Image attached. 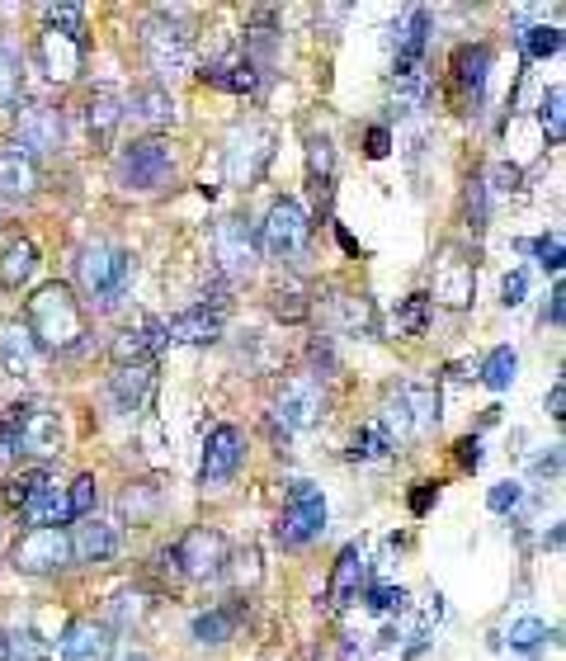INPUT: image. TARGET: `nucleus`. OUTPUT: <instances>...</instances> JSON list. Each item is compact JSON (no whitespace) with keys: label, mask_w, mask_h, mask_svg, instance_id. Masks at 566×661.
I'll list each match as a JSON object with an SVG mask.
<instances>
[{"label":"nucleus","mask_w":566,"mask_h":661,"mask_svg":"<svg viewBox=\"0 0 566 661\" xmlns=\"http://www.w3.org/2000/svg\"><path fill=\"white\" fill-rule=\"evenodd\" d=\"M29 335H33V345H43L52 354H66L81 345L85 317L66 283H43V289L29 298Z\"/></svg>","instance_id":"1"},{"label":"nucleus","mask_w":566,"mask_h":661,"mask_svg":"<svg viewBox=\"0 0 566 661\" xmlns=\"http://www.w3.org/2000/svg\"><path fill=\"white\" fill-rule=\"evenodd\" d=\"M62 450V421L57 411L43 406V402H20L0 416V454L6 458H20V454H33V458H48Z\"/></svg>","instance_id":"2"},{"label":"nucleus","mask_w":566,"mask_h":661,"mask_svg":"<svg viewBox=\"0 0 566 661\" xmlns=\"http://www.w3.org/2000/svg\"><path fill=\"white\" fill-rule=\"evenodd\" d=\"M76 279L99 308H118L133 283V256L114 241H91L76 251Z\"/></svg>","instance_id":"3"},{"label":"nucleus","mask_w":566,"mask_h":661,"mask_svg":"<svg viewBox=\"0 0 566 661\" xmlns=\"http://www.w3.org/2000/svg\"><path fill=\"white\" fill-rule=\"evenodd\" d=\"M378 425H382L387 435L397 431V440H416L424 431H434V425H439V392L424 388V383H401L392 397H387Z\"/></svg>","instance_id":"4"},{"label":"nucleus","mask_w":566,"mask_h":661,"mask_svg":"<svg viewBox=\"0 0 566 661\" xmlns=\"http://www.w3.org/2000/svg\"><path fill=\"white\" fill-rule=\"evenodd\" d=\"M142 48H147V62L156 76H180V71H189L193 62V39H189V29L180 14H151L147 29H142Z\"/></svg>","instance_id":"5"},{"label":"nucleus","mask_w":566,"mask_h":661,"mask_svg":"<svg viewBox=\"0 0 566 661\" xmlns=\"http://www.w3.org/2000/svg\"><path fill=\"white\" fill-rule=\"evenodd\" d=\"M114 171H118L123 189L151 194V189H161L175 175V152H170V142H161V137H142V142H133V147H123Z\"/></svg>","instance_id":"6"},{"label":"nucleus","mask_w":566,"mask_h":661,"mask_svg":"<svg viewBox=\"0 0 566 661\" xmlns=\"http://www.w3.org/2000/svg\"><path fill=\"white\" fill-rule=\"evenodd\" d=\"M222 562H227V539L218 529H193L175 548L161 552V571H175V577H189V581L218 577Z\"/></svg>","instance_id":"7"},{"label":"nucleus","mask_w":566,"mask_h":661,"mask_svg":"<svg viewBox=\"0 0 566 661\" xmlns=\"http://www.w3.org/2000/svg\"><path fill=\"white\" fill-rule=\"evenodd\" d=\"M326 529V496L312 487V482H293L289 487V506H283L279 515V544H289V548H303L312 544L316 534Z\"/></svg>","instance_id":"8"},{"label":"nucleus","mask_w":566,"mask_h":661,"mask_svg":"<svg viewBox=\"0 0 566 661\" xmlns=\"http://www.w3.org/2000/svg\"><path fill=\"white\" fill-rule=\"evenodd\" d=\"M307 237H312V223H307V208L297 199H279L260 227V246L274 260H297L307 251Z\"/></svg>","instance_id":"9"},{"label":"nucleus","mask_w":566,"mask_h":661,"mask_svg":"<svg viewBox=\"0 0 566 661\" xmlns=\"http://www.w3.org/2000/svg\"><path fill=\"white\" fill-rule=\"evenodd\" d=\"M212 241H218V265H222V275H251L255 270V260H260V237H255V227L245 223V218H222L218 231H212Z\"/></svg>","instance_id":"10"},{"label":"nucleus","mask_w":566,"mask_h":661,"mask_svg":"<svg viewBox=\"0 0 566 661\" xmlns=\"http://www.w3.org/2000/svg\"><path fill=\"white\" fill-rule=\"evenodd\" d=\"M10 562L20 571H33V577H43V571H57L71 562V539L62 529H29L20 544H14Z\"/></svg>","instance_id":"11"},{"label":"nucleus","mask_w":566,"mask_h":661,"mask_svg":"<svg viewBox=\"0 0 566 661\" xmlns=\"http://www.w3.org/2000/svg\"><path fill=\"white\" fill-rule=\"evenodd\" d=\"M322 411H326V392L316 379H293L289 388L279 392V402H274V421L283 425V431H307V425L322 421Z\"/></svg>","instance_id":"12"},{"label":"nucleus","mask_w":566,"mask_h":661,"mask_svg":"<svg viewBox=\"0 0 566 661\" xmlns=\"http://www.w3.org/2000/svg\"><path fill=\"white\" fill-rule=\"evenodd\" d=\"M364 586H368V558L359 544H349V548H340V558L331 567V586H326L331 610H349V605L364 596Z\"/></svg>","instance_id":"13"},{"label":"nucleus","mask_w":566,"mask_h":661,"mask_svg":"<svg viewBox=\"0 0 566 661\" xmlns=\"http://www.w3.org/2000/svg\"><path fill=\"white\" fill-rule=\"evenodd\" d=\"M241 454H245V450H241V431H237V425H218V431L208 435L199 482H203V487H222L227 477H237Z\"/></svg>","instance_id":"14"},{"label":"nucleus","mask_w":566,"mask_h":661,"mask_svg":"<svg viewBox=\"0 0 566 661\" xmlns=\"http://www.w3.org/2000/svg\"><path fill=\"white\" fill-rule=\"evenodd\" d=\"M62 147V114L48 110V104H24L20 110V147L14 152H57Z\"/></svg>","instance_id":"15"},{"label":"nucleus","mask_w":566,"mask_h":661,"mask_svg":"<svg viewBox=\"0 0 566 661\" xmlns=\"http://www.w3.org/2000/svg\"><path fill=\"white\" fill-rule=\"evenodd\" d=\"M430 43V10H406V20L397 29V62L392 76H420V58Z\"/></svg>","instance_id":"16"},{"label":"nucleus","mask_w":566,"mask_h":661,"mask_svg":"<svg viewBox=\"0 0 566 661\" xmlns=\"http://www.w3.org/2000/svg\"><path fill=\"white\" fill-rule=\"evenodd\" d=\"M161 327H166V341H175V345H212L222 335V312H212L203 302V308L175 312Z\"/></svg>","instance_id":"17"},{"label":"nucleus","mask_w":566,"mask_h":661,"mask_svg":"<svg viewBox=\"0 0 566 661\" xmlns=\"http://www.w3.org/2000/svg\"><path fill=\"white\" fill-rule=\"evenodd\" d=\"M486 76H491V48L486 43H468V48L453 52V81H458V91H463V100L472 104V110L486 95Z\"/></svg>","instance_id":"18"},{"label":"nucleus","mask_w":566,"mask_h":661,"mask_svg":"<svg viewBox=\"0 0 566 661\" xmlns=\"http://www.w3.org/2000/svg\"><path fill=\"white\" fill-rule=\"evenodd\" d=\"M114 652V633L95 619H76L62 638V661H109Z\"/></svg>","instance_id":"19"},{"label":"nucleus","mask_w":566,"mask_h":661,"mask_svg":"<svg viewBox=\"0 0 566 661\" xmlns=\"http://www.w3.org/2000/svg\"><path fill=\"white\" fill-rule=\"evenodd\" d=\"M166 345V327L156 317H142L137 327H128L114 341V360H118V369L123 364H147V360H156V350Z\"/></svg>","instance_id":"20"},{"label":"nucleus","mask_w":566,"mask_h":661,"mask_svg":"<svg viewBox=\"0 0 566 661\" xmlns=\"http://www.w3.org/2000/svg\"><path fill=\"white\" fill-rule=\"evenodd\" d=\"M151 383H156V360H147V364H123L114 379H109V397H114L118 411H137L142 402H147Z\"/></svg>","instance_id":"21"},{"label":"nucleus","mask_w":566,"mask_h":661,"mask_svg":"<svg viewBox=\"0 0 566 661\" xmlns=\"http://www.w3.org/2000/svg\"><path fill=\"white\" fill-rule=\"evenodd\" d=\"M123 118L142 123V128H170L175 123V100L161 85H147V91H133V100L123 104Z\"/></svg>","instance_id":"22"},{"label":"nucleus","mask_w":566,"mask_h":661,"mask_svg":"<svg viewBox=\"0 0 566 661\" xmlns=\"http://www.w3.org/2000/svg\"><path fill=\"white\" fill-rule=\"evenodd\" d=\"M203 81L218 85V91H232V95H255L260 91V71L251 58H222V62H208L203 66Z\"/></svg>","instance_id":"23"},{"label":"nucleus","mask_w":566,"mask_h":661,"mask_svg":"<svg viewBox=\"0 0 566 661\" xmlns=\"http://www.w3.org/2000/svg\"><path fill=\"white\" fill-rule=\"evenodd\" d=\"M71 552H76L81 562H109L114 552H118V525L114 520H85L76 529V544H71Z\"/></svg>","instance_id":"24"},{"label":"nucleus","mask_w":566,"mask_h":661,"mask_svg":"<svg viewBox=\"0 0 566 661\" xmlns=\"http://www.w3.org/2000/svg\"><path fill=\"white\" fill-rule=\"evenodd\" d=\"M0 364L14 379H33L39 373V345H33L29 327H6V335H0Z\"/></svg>","instance_id":"25"},{"label":"nucleus","mask_w":566,"mask_h":661,"mask_svg":"<svg viewBox=\"0 0 566 661\" xmlns=\"http://www.w3.org/2000/svg\"><path fill=\"white\" fill-rule=\"evenodd\" d=\"M39 189V166L24 152H0V194L6 199H29Z\"/></svg>","instance_id":"26"},{"label":"nucleus","mask_w":566,"mask_h":661,"mask_svg":"<svg viewBox=\"0 0 566 661\" xmlns=\"http://www.w3.org/2000/svg\"><path fill=\"white\" fill-rule=\"evenodd\" d=\"M24 520L33 525V529H62L66 520H71V506H66V492L62 487H39V496L24 506Z\"/></svg>","instance_id":"27"},{"label":"nucleus","mask_w":566,"mask_h":661,"mask_svg":"<svg viewBox=\"0 0 566 661\" xmlns=\"http://www.w3.org/2000/svg\"><path fill=\"white\" fill-rule=\"evenodd\" d=\"M43 58H48V71L52 81H66L81 71V39H66V33H43Z\"/></svg>","instance_id":"28"},{"label":"nucleus","mask_w":566,"mask_h":661,"mask_svg":"<svg viewBox=\"0 0 566 661\" xmlns=\"http://www.w3.org/2000/svg\"><path fill=\"white\" fill-rule=\"evenodd\" d=\"M123 100L118 91H95L91 95V110H85V123H91V133H95V142H109L114 137V128L123 123Z\"/></svg>","instance_id":"29"},{"label":"nucleus","mask_w":566,"mask_h":661,"mask_svg":"<svg viewBox=\"0 0 566 661\" xmlns=\"http://www.w3.org/2000/svg\"><path fill=\"white\" fill-rule=\"evenodd\" d=\"M237 619H241L237 605H227V610H208V614L193 619V638H199L203 648H212V642H227V638L237 633Z\"/></svg>","instance_id":"30"},{"label":"nucleus","mask_w":566,"mask_h":661,"mask_svg":"<svg viewBox=\"0 0 566 661\" xmlns=\"http://www.w3.org/2000/svg\"><path fill=\"white\" fill-rule=\"evenodd\" d=\"M33 270H39V251H33V241H14L10 251H6V260H0V279H6L10 289L29 283Z\"/></svg>","instance_id":"31"},{"label":"nucleus","mask_w":566,"mask_h":661,"mask_svg":"<svg viewBox=\"0 0 566 661\" xmlns=\"http://www.w3.org/2000/svg\"><path fill=\"white\" fill-rule=\"evenodd\" d=\"M392 450H397V444H392V435H387L378 421L364 425V431H354V440H349V458H359V463H378Z\"/></svg>","instance_id":"32"},{"label":"nucleus","mask_w":566,"mask_h":661,"mask_svg":"<svg viewBox=\"0 0 566 661\" xmlns=\"http://www.w3.org/2000/svg\"><path fill=\"white\" fill-rule=\"evenodd\" d=\"M24 91V58L10 43H0V110H10Z\"/></svg>","instance_id":"33"},{"label":"nucleus","mask_w":566,"mask_h":661,"mask_svg":"<svg viewBox=\"0 0 566 661\" xmlns=\"http://www.w3.org/2000/svg\"><path fill=\"white\" fill-rule=\"evenodd\" d=\"M515 373H520V354L510 350V345H501V350H491V354H486L482 383H486L491 392H505L510 383H515Z\"/></svg>","instance_id":"34"},{"label":"nucleus","mask_w":566,"mask_h":661,"mask_svg":"<svg viewBox=\"0 0 566 661\" xmlns=\"http://www.w3.org/2000/svg\"><path fill=\"white\" fill-rule=\"evenodd\" d=\"M39 487H48V473H43V468L14 473V477L6 482V506H10V510H24L33 496H39Z\"/></svg>","instance_id":"35"},{"label":"nucleus","mask_w":566,"mask_h":661,"mask_svg":"<svg viewBox=\"0 0 566 661\" xmlns=\"http://www.w3.org/2000/svg\"><path fill=\"white\" fill-rule=\"evenodd\" d=\"M520 43H524V52H528L534 62L557 58V52H562V29H557V24H534V29L520 33Z\"/></svg>","instance_id":"36"},{"label":"nucleus","mask_w":566,"mask_h":661,"mask_svg":"<svg viewBox=\"0 0 566 661\" xmlns=\"http://www.w3.org/2000/svg\"><path fill=\"white\" fill-rule=\"evenodd\" d=\"M95 502H99V492H95V477L91 473H81L76 482L66 487V506H71V520H91L95 515Z\"/></svg>","instance_id":"37"},{"label":"nucleus","mask_w":566,"mask_h":661,"mask_svg":"<svg viewBox=\"0 0 566 661\" xmlns=\"http://www.w3.org/2000/svg\"><path fill=\"white\" fill-rule=\"evenodd\" d=\"M562 104H566V91H562V85H547V95H543V110H538L547 142H562V137H566V123H562Z\"/></svg>","instance_id":"38"},{"label":"nucleus","mask_w":566,"mask_h":661,"mask_svg":"<svg viewBox=\"0 0 566 661\" xmlns=\"http://www.w3.org/2000/svg\"><path fill=\"white\" fill-rule=\"evenodd\" d=\"M547 638H553V633H547L543 619H520V623H510V648H515V652H538Z\"/></svg>","instance_id":"39"},{"label":"nucleus","mask_w":566,"mask_h":661,"mask_svg":"<svg viewBox=\"0 0 566 661\" xmlns=\"http://www.w3.org/2000/svg\"><path fill=\"white\" fill-rule=\"evenodd\" d=\"M430 293H411L406 298V308L397 312V331H411V335H420L424 327H430Z\"/></svg>","instance_id":"40"},{"label":"nucleus","mask_w":566,"mask_h":661,"mask_svg":"<svg viewBox=\"0 0 566 661\" xmlns=\"http://www.w3.org/2000/svg\"><path fill=\"white\" fill-rule=\"evenodd\" d=\"M43 20L52 24V33H66V39H81L85 10H81V6H43Z\"/></svg>","instance_id":"41"},{"label":"nucleus","mask_w":566,"mask_h":661,"mask_svg":"<svg viewBox=\"0 0 566 661\" xmlns=\"http://www.w3.org/2000/svg\"><path fill=\"white\" fill-rule=\"evenodd\" d=\"M424 104V81L420 76H397V85H392V110L406 118V114H416Z\"/></svg>","instance_id":"42"},{"label":"nucleus","mask_w":566,"mask_h":661,"mask_svg":"<svg viewBox=\"0 0 566 661\" xmlns=\"http://www.w3.org/2000/svg\"><path fill=\"white\" fill-rule=\"evenodd\" d=\"M274 317L279 321H303L307 317V302H303V289L289 283V289H274Z\"/></svg>","instance_id":"43"},{"label":"nucleus","mask_w":566,"mask_h":661,"mask_svg":"<svg viewBox=\"0 0 566 661\" xmlns=\"http://www.w3.org/2000/svg\"><path fill=\"white\" fill-rule=\"evenodd\" d=\"M147 614V596L142 591H118L114 600H109V619L114 623H133V619H142Z\"/></svg>","instance_id":"44"},{"label":"nucleus","mask_w":566,"mask_h":661,"mask_svg":"<svg viewBox=\"0 0 566 661\" xmlns=\"http://www.w3.org/2000/svg\"><path fill=\"white\" fill-rule=\"evenodd\" d=\"M368 610H378V614H401V610H406V591H401V586H374V591H368Z\"/></svg>","instance_id":"45"},{"label":"nucleus","mask_w":566,"mask_h":661,"mask_svg":"<svg viewBox=\"0 0 566 661\" xmlns=\"http://www.w3.org/2000/svg\"><path fill=\"white\" fill-rule=\"evenodd\" d=\"M524 502V487L520 482H495V487L486 492V506L495 510V515H505V510H515Z\"/></svg>","instance_id":"46"},{"label":"nucleus","mask_w":566,"mask_h":661,"mask_svg":"<svg viewBox=\"0 0 566 661\" xmlns=\"http://www.w3.org/2000/svg\"><path fill=\"white\" fill-rule=\"evenodd\" d=\"M307 161H312V180H331V161H335L331 137H312L307 142Z\"/></svg>","instance_id":"47"},{"label":"nucleus","mask_w":566,"mask_h":661,"mask_svg":"<svg viewBox=\"0 0 566 661\" xmlns=\"http://www.w3.org/2000/svg\"><path fill=\"white\" fill-rule=\"evenodd\" d=\"M345 327L349 331L374 327V302H368V298H345Z\"/></svg>","instance_id":"48"},{"label":"nucleus","mask_w":566,"mask_h":661,"mask_svg":"<svg viewBox=\"0 0 566 661\" xmlns=\"http://www.w3.org/2000/svg\"><path fill=\"white\" fill-rule=\"evenodd\" d=\"M534 256H538L543 270H562V237H557V231H553V237H538L534 241Z\"/></svg>","instance_id":"49"},{"label":"nucleus","mask_w":566,"mask_h":661,"mask_svg":"<svg viewBox=\"0 0 566 661\" xmlns=\"http://www.w3.org/2000/svg\"><path fill=\"white\" fill-rule=\"evenodd\" d=\"M501 293H505V308H520L524 293H528V275L524 270H510L505 283H501Z\"/></svg>","instance_id":"50"},{"label":"nucleus","mask_w":566,"mask_h":661,"mask_svg":"<svg viewBox=\"0 0 566 661\" xmlns=\"http://www.w3.org/2000/svg\"><path fill=\"white\" fill-rule=\"evenodd\" d=\"M491 180H495V185H491L495 194H515V189H520V166H505V161H501V166L491 171Z\"/></svg>","instance_id":"51"},{"label":"nucleus","mask_w":566,"mask_h":661,"mask_svg":"<svg viewBox=\"0 0 566 661\" xmlns=\"http://www.w3.org/2000/svg\"><path fill=\"white\" fill-rule=\"evenodd\" d=\"M387 152H392V133H387L382 123H378V128H368V156H374V161H382Z\"/></svg>","instance_id":"52"},{"label":"nucleus","mask_w":566,"mask_h":661,"mask_svg":"<svg viewBox=\"0 0 566 661\" xmlns=\"http://www.w3.org/2000/svg\"><path fill=\"white\" fill-rule=\"evenodd\" d=\"M468 213H472V227L482 231V227H486V189H482V185H472V199H468Z\"/></svg>","instance_id":"53"},{"label":"nucleus","mask_w":566,"mask_h":661,"mask_svg":"<svg viewBox=\"0 0 566 661\" xmlns=\"http://www.w3.org/2000/svg\"><path fill=\"white\" fill-rule=\"evenodd\" d=\"M458 463H463V468H472V473H476V463H482V444H476L472 435L458 440Z\"/></svg>","instance_id":"54"},{"label":"nucleus","mask_w":566,"mask_h":661,"mask_svg":"<svg viewBox=\"0 0 566 661\" xmlns=\"http://www.w3.org/2000/svg\"><path fill=\"white\" fill-rule=\"evenodd\" d=\"M566 289H562V283H557V289L553 293H547V321H553V327H562V308H566Z\"/></svg>","instance_id":"55"},{"label":"nucleus","mask_w":566,"mask_h":661,"mask_svg":"<svg viewBox=\"0 0 566 661\" xmlns=\"http://www.w3.org/2000/svg\"><path fill=\"white\" fill-rule=\"evenodd\" d=\"M430 502H434V487H430V482H420V492L411 496V510L424 515V510H430Z\"/></svg>","instance_id":"56"},{"label":"nucleus","mask_w":566,"mask_h":661,"mask_svg":"<svg viewBox=\"0 0 566 661\" xmlns=\"http://www.w3.org/2000/svg\"><path fill=\"white\" fill-rule=\"evenodd\" d=\"M562 406H566V388L557 383V388H553V397H547V416H553V421H562V416H566Z\"/></svg>","instance_id":"57"},{"label":"nucleus","mask_w":566,"mask_h":661,"mask_svg":"<svg viewBox=\"0 0 566 661\" xmlns=\"http://www.w3.org/2000/svg\"><path fill=\"white\" fill-rule=\"evenodd\" d=\"M0 661H6V633H0Z\"/></svg>","instance_id":"58"},{"label":"nucleus","mask_w":566,"mask_h":661,"mask_svg":"<svg viewBox=\"0 0 566 661\" xmlns=\"http://www.w3.org/2000/svg\"><path fill=\"white\" fill-rule=\"evenodd\" d=\"M123 661H147V657H123Z\"/></svg>","instance_id":"59"}]
</instances>
